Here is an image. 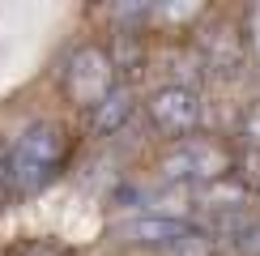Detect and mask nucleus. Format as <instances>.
Instances as JSON below:
<instances>
[{
  "mask_svg": "<svg viewBox=\"0 0 260 256\" xmlns=\"http://www.w3.org/2000/svg\"><path fill=\"white\" fill-rule=\"evenodd\" d=\"M197 231L192 222H175V218H158V213H133V218L111 222V239L133 243V248H171V243L188 239Z\"/></svg>",
  "mask_w": 260,
  "mask_h": 256,
  "instance_id": "nucleus-5",
  "label": "nucleus"
},
{
  "mask_svg": "<svg viewBox=\"0 0 260 256\" xmlns=\"http://www.w3.org/2000/svg\"><path fill=\"white\" fill-rule=\"evenodd\" d=\"M247 43H252L256 60H260V5L252 9V17H247Z\"/></svg>",
  "mask_w": 260,
  "mask_h": 256,
  "instance_id": "nucleus-9",
  "label": "nucleus"
},
{
  "mask_svg": "<svg viewBox=\"0 0 260 256\" xmlns=\"http://www.w3.org/2000/svg\"><path fill=\"white\" fill-rule=\"evenodd\" d=\"M145 115H149V124L158 128V133H167V137H188V133H197V124H201V115H205V107H201V94L192 90V85H158L154 94L145 99Z\"/></svg>",
  "mask_w": 260,
  "mask_h": 256,
  "instance_id": "nucleus-4",
  "label": "nucleus"
},
{
  "mask_svg": "<svg viewBox=\"0 0 260 256\" xmlns=\"http://www.w3.org/2000/svg\"><path fill=\"white\" fill-rule=\"evenodd\" d=\"M243 137H247L252 145H260V103H256L252 111L243 115Z\"/></svg>",
  "mask_w": 260,
  "mask_h": 256,
  "instance_id": "nucleus-8",
  "label": "nucleus"
},
{
  "mask_svg": "<svg viewBox=\"0 0 260 256\" xmlns=\"http://www.w3.org/2000/svg\"><path fill=\"white\" fill-rule=\"evenodd\" d=\"M239 56H243V47H239V39L231 35V30H209V35L201 39V64L205 69H218V73H226V69H235L239 64Z\"/></svg>",
  "mask_w": 260,
  "mask_h": 256,
  "instance_id": "nucleus-7",
  "label": "nucleus"
},
{
  "mask_svg": "<svg viewBox=\"0 0 260 256\" xmlns=\"http://www.w3.org/2000/svg\"><path fill=\"white\" fill-rule=\"evenodd\" d=\"M64 90H69V99L77 107L94 111V107L115 90L111 51H103V47H77L69 56V69H64Z\"/></svg>",
  "mask_w": 260,
  "mask_h": 256,
  "instance_id": "nucleus-3",
  "label": "nucleus"
},
{
  "mask_svg": "<svg viewBox=\"0 0 260 256\" xmlns=\"http://www.w3.org/2000/svg\"><path fill=\"white\" fill-rule=\"evenodd\" d=\"M5 192H9V145L0 141V201H5Z\"/></svg>",
  "mask_w": 260,
  "mask_h": 256,
  "instance_id": "nucleus-10",
  "label": "nucleus"
},
{
  "mask_svg": "<svg viewBox=\"0 0 260 256\" xmlns=\"http://www.w3.org/2000/svg\"><path fill=\"white\" fill-rule=\"evenodd\" d=\"M133 111H137L133 90H128V85H115V90L90 111V133L94 137H115L128 120H133Z\"/></svg>",
  "mask_w": 260,
  "mask_h": 256,
  "instance_id": "nucleus-6",
  "label": "nucleus"
},
{
  "mask_svg": "<svg viewBox=\"0 0 260 256\" xmlns=\"http://www.w3.org/2000/svg\"><path fill=\"white\" fill-rule=\"evenodd\" d=\"M231 149L209 141V137H179L162 149L158 158V175L175 188H205L231 175Z\"/></svg>",
  "mask_w": 260,
  "mask_h": 256,
  "instance_id": "nucleus-2",
  "label": "nucleus"
},
{
  "mask_svg": "<svg viewBox=\"0 0 260 256\" xmlns=\"http://www.w3.org/2000/svg\"><path fill=\"white\" fill-rule=\"evenodd\" d=\"M64 167V133L51 120L26 124L9 145V192L13 197H35L60 175Z\"/></svg>",
  "mask_w": 260,
  "mask_h": 256,
  "instance_id": "nucleus-1",
  "label": "nucleus"
}]
</instances>
